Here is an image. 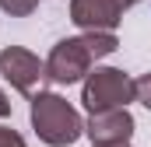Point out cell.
Here are the masks:
<instances>
[{
    "instance_id": "obj_3",
    "label": "cell",
    "mask_w": 151,
    "mask_h": 147,
    "mask_svg": "<svg viewBox=\"0 0 151 147\" xmlns=\"http://www.w3.org/2000/svg\"><path fill=\"white\" fill-rule=\"evenodd\" d=\"M81 102L91 112H113V109H127V102H134V81L130 74H123L119 67H95L84 77L81 88Z\"/></svg>"
},
{
    "instance_id": "obj_6",
    "label": "cell",
    "mask_w": 151,
    "mask_h": 147,
    "mask_svg": "<svg viewBox=\"0 0 151 147\" xmlns=\"http://www.w3.org/2000/svg\"><path fill=\"white\" fill-rule=\"evenodd\" d=\"M84 133L91 137V147H109V144H127L134 133V116L127 109L113 112H95L84 123Z\"/></svg>"
},
{
    "instance_id": "obj_1",
    "label": "cell",
    "mask_w": 151,
    "mask_h": 147,
    "mask_svg": "<svg viewBox=\"0 0 151 147\" xmlns=\"http://www.w3.org/2000/svg\"><path fill=\"white\" fill-rule=\"evenodd\" d=\"M116 35L113 32H84V35H70V39H60L49 56H46V81L53 84H77L84 81L95 60L116 53Z\"/></svg>"
},
{
    "instance_id": "obj_7",
    "label": "cell",
    "mask_w": 151,
    "mask_h": 147,
    "mask_svg": "<svg viewBox=\"0 0 151 147\" xmlns=\"http://www.w3.org/2000/svg\"><path fill=\"white\" fill-rule=\"evenodd\" d=\"M39 7V0H0V11L11 14V18H28Z\"/></svg>"
},
{
    "instance_id": "obj_8",
    "label": "cell",
    "mask_w": 151,
    "mask_h": 147,
    "mask_svg": "<svg viewBox=\"0 0 151 147\" xmlns=\"http://www.w3.org/2000/svg\"><path fill=\"white\" fill-rule=\"evenodd\" d=\"M134 102H141L144 109H151V74L134 81Z\"/></svg>"
},
{
    "instance_id": "obj_10",
    "label": "cell",
    "mask_w": 151,
    "mask_h": 147,
    "mask_svg": "<svg viewBox=\"0 0 151 147\" xmlns=\"http://www.w3.org/2000/svg\"><path fill=\"white\" fill-rule=\"evenodd\" d=\"M4 116H11V98H7L4 88H0V119H4Z\"/></svg>"
},
{
    "instance_id": "obj_4",
    "label": "cell",
    "mask_w": 151,
    "mask_h": 147,
    "mask_svg": "<svg viewBox=\"0 0 151 147\" xmlns=\"http://www.w3.org/2000/svg\"><path fill=\"white\" fill-rule=\"evenodd\" d=\"M0 74L14 91L32 98L35 88L46 81V63L35 53H28L25 46H7V49H0Z\"/></svg>"
},
{
    "instance_id": "obj_2",
    "label": "cell",
    "mask_w": 151,
    "mask_h": 147,
    "mask_svg": "<svg viewBox=\"0 0 151 147\" xmlns=\"http://www.w3.org/2000/svg\"><path fill=\"white\" fill-rule=\"evenodd\" d=\"M28 116H32L35 137L42 144H49V147H70L84 133V123H81L77 109L63 95H56V91H39V95H32V112Z\"/></svg>"
},
{
    "instance_id": "obj_11",
    "label": "cell",
    "mask_w": 151,
    "mask_h": 147,
    "mask_svg": "<svg viewBox=\"0 0 151 147\" xmlns=\"http://www.w3.org/2000/svg\"><path fill=\"white\" fill-rule=\"evenodd\" d=\"M134 4H141V0H119V7L127 11V7H134Z\"/></svg>"
},
{
    "instance_id": "obj_5",
    "label": "cell",
    "mask_w": 151,
    "mask_h": 147,
    "mask_svg": "<svg viewBox=\"0 0 151 147\" xmlns=\"http://www.w3.org/2000/svg\"><path fill=\"white\" fill-rule=\"evenodd\" d=\"M70 21L81 32H113L123 21L119 0H70Z\"/></svg>"
},
{
    "instance_id": "obj_12",
    "label": "cell",
    "mask_w": 151,
    "mask_h": 147,
    "mask_svg": "<svg viewBox=\"0 0 151 147\" xmlns=\"http://www.w3.org/2000/svg\"><path fill=\"white\" fill-rule=\"evenodd\" d=\"M109 147H130V144H109Z\"/></svg>"
},
{
    "instance_id": "obj_9",
    "label": "cell",
    "mask_w": 151,
    "mask_h": 147,
    "mask_svg": "<svg viewBox=\"0 0 151 147\" xmlns=\"http://www.w3.org/2000/svg\"><path fill=\"white\" fill-rule=\"evenodd\" d=\"M0 147H28V144H25V137H21L18 130H11V126H0Z\"/></svg>"
}]
</instances>
